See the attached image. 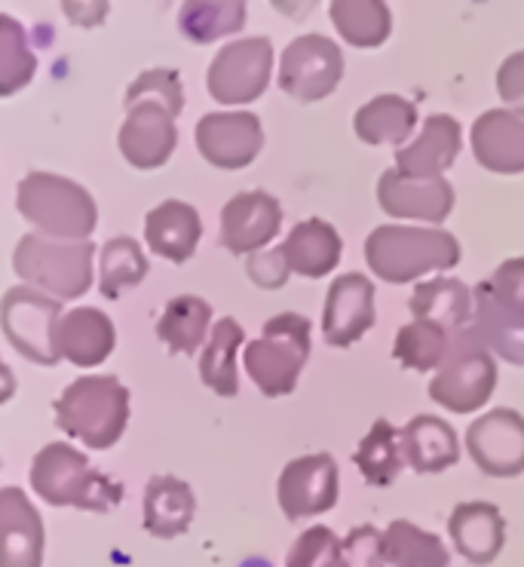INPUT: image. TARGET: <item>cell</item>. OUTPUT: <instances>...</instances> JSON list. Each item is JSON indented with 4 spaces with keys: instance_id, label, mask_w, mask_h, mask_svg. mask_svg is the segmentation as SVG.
Returning a JSON list of instances; mask_svg holds the SVG:
<instances>
[{
    "instance_id": "74e56055",
    "label": "cell",
    "mask_w": 524,
    "mask_h": 567,
    "mask_svg": "<svg viewBox=\"0 0 524 567\" xmlns=\"http://www.w3.org/2000/svg\"><path fill=\"white\" fill-rule=\"evenodd\" d=\"M246 25V3H184L178 28L191 43H212Z\"/></svg>"
},
{
    "instance_id": "f546056e",
    "label": "cell",
    "mask_w": 524,
    "mask_h": 567,
    "mask_svg": "<svg viewBox=\"0 0 524 567\" xmlns=\"http://www.w3.org/2000/svg\"><path fill=\"white\" fill-rule=\"evenodd\" d=\"M212 322L209 301L197 295H182L166 303L163 317L157 322L160 341L169 347V353H187L197 357V350L206 341V331Z\"/></svg>"
},
{
    "instance_id": "4fadbf2b",
    "label": "cell",
    "mask_w": 524,
    "mask_h": 567,
    "mask_svg": "<svg viewBox=\"0 0 524 567\" xmlns=\"http://www.w3.org/2000/svg\"><path fill=\"white\" fill-rule=\"evenodd\" d=\"M203 157L218 169H246L261 154V120L251 111H215L199 120L194 130Z\"/></svg>"
},
{
    "instance_id": "30bf717a",
    "label": "cell",
    "mask_w": 524,
    "mask_h": 567,
    "mask_svg": "<svg viewBox=\"0 0 524 567\" xmlns=\"http://www.w3.org/2000/svg\"><path fill=\"white\" fill-rule=\"evenodd\" d=\"M343 78L341 47L322 34H301L286 47L279 62V86L298 105H314L338 90Z\"/></svg>"
},
{
    "instance_id": "83f0119b",
    "label": "cell",
    "mask_w": 524,
    "mask_h": 567,
    "mask_svg": "<svg viewBox=\"0 0 524 567\" xmlns=\"http://www.w3.org/2000/svg\"><path fill=\"white\" fill-rule=\"evenodd\" d=\"M418 107L402 95H378L356 111L353 130L366 145H402L414 133Z\"/></svg>"
},
{
    "instance_id": "1f68e13d",
    "label": "cell",
    "mask_w": 524,
    "mask_h": 567,
    "mask_svg": "<svg viewBox=\"0 0 524 567\" xmlns=\"http://www.w3.org/2000/svg\"><path fill=\"white\" fill-rule=\"evenodd\" d=\"M472 313L503 322H524V258H512L472 291Z\"/></svg>"
},
{
    "instance_id": "d6986e66",
    "label": "cell",
    "mask_w": 524,
    "mask_h": 567,
    "mask_svg": "<svg viewBox=\"0 0 524 567\" xmlns=\"http://www.w3.org/2000/svg\"><path fill=\"white\" fill-rule=\"evenodd\" d=\"M475 163L497 175L524 172V117L512 111H485L472 123Z\"/></svg>"
},
{
    "instance_id": "8992f818",
    "label": "cell",
    "mask_w": 524,
    "mask_h": 567,
    "mask_svg": "<svg viewBox=\"0 0 524 567\" xmlns=\"http://www.w3.org/2000/svg\"><path fill=\"white\" fill-rule=\"evenodd\" d=\"M246 371L264 396H289L310 359V319L279 313L267 319L258 341L246 347Z\"/></svg>"
},
{
    "instance_id": "7bdbcfd3",
    "label": "cell",
    "mask_w": 524,
    "mask_h": 567,
    "mask_svg": "<svg viewBox=\"0 0 524 567\" xmlns=\"http://www.w3.org/2000/svg\"><path fill=\"white\" fill-rule=\"evenodd\" d=\"M249 277L255 286L261 289H282L286 279H289V265H286V255L282 249L270 251H255L249 255Z\"/></svg>"
},
{
    "instance_id": "9a60e30c",
    "label": "cell",
    "mask_w": 524,
    "mask_h": 567,
    "mask_svg": "<svg viewBox=\"0 0 524 567\" xmlns=\"http://www.w3.org/2000/svg\"><path fill=\"white\" fill-rule=\"evenodd\" d=\"M374 282L362 274H343L331 282L322 310V338L331 347H350L374 326Z\"/></svg>"
},
{
    "instance_id": "277c9868",
    "label": "cell",
    "mask_w": 524,
    "mask_h": 567,
    "mask_svg": "<svg viewBox=\"0 0 524 567\" xmlns=\"http://www.w3.org/2000/svg\"><path fill=\"white\" fill-rule=\"evenodd\" d=\"M31 488L53 506H78L86 513H107L123 501V488L105 473L92 470L86 454L65 442H50L31 463Z\"/></svg>"
},
{
    "instance_id": "f1b7e54d",
    "label": "cell",
    "mask_w": 524,
    "mask_h": 567,
    "mask_svg": "<svg viewBox=\"0 0 524 567\" xmlns=\"http://www.w3.org/2000/svg\"><path fill=\"white\" fill-rule=\"evenodd\" d=\"M246 341V331L234 317H224L212 326V338L199 357V378L222 399H234L239 393V374H236V353Z\"/></svg>"
},
{
    "instance_id": "ac0fdd59",
    "label": "cell",
    "mask_w": 524,
    "mask_h": 567,
    "mask_svg": "<svg viewBox=\"0 0 524 567\" xmlns=\"http://www.w3.org/2000/svg\"><path fill=\"white\" fill-rule=\"evenodd\" d=\"M47 530L22 488H0V567H43Z\"/></svg>"
},
{
    "instance_id": "f35d334b",
    "label": "cell",
    "mask_w": 524,
    "mask_h": 567,
    "mask_svg": "<svg viewBox=\"0 0 524 567\" xmlns=\"http://www.w3.org/2000/svg\"><path fill=\"white\" fill-rule=\"evenodd\" d=\"M286 567H341V540L322 525L307 528L291 546Z\"/></svg>"
},
{
    "instance_id": "603a6c76",
    "label": "cell",
    "mask_w": 524,
    "mask_h": 567,
    "mask_svg": "<svg viewBox=\"0 0 524 567\" xmlns=\"http://www.w3.org/2000/svg\"><path fill=\"white\" fill-rule=\"evenodd\" d=\"M145 237L151 251H157L160 258H166L172 265H184L197 251L203 221L191 203L166 199L145 215Z\"/></svg>"
},
{
    "instance_id": "7402d4cb",
    "label": "cell",
    "mask_w": 524,
    "mask_h": 567,
    "mask_svg": "<svg viewBox=\"0 0 524 567\" xmlns=\"http://www.w3.org/2000/svg\"><path fill=\"white\" fill-rule=\"evenodd\" d=\"M448 534L470 565H491L506 543V522L494 503H460L448 518Z\"/></svg>"
},
{
    "instance_id": "4316f807",
    "label": "cell",
    "mask_w": 524,
    "mask_h": 567,
    "mask_svg": "<svg viewBox=\"0 0 524 567\" xmlns=\"http://www.w3.org/2000/svg\"><path fill=\"white\" fill-rule=\"evenodd\" d=\"M408 307H411L414 319L433 322V326L451 331V334L472 326V291L466 282H460L454 277L420 282Z\"/></svg>"
},
{
    "instance_id": "d590c367",
    "label": "cell",
    "mask_w": 524,
    "mask_h": 567,
    "mask_svg": "<svg viewBox=\"0 0 524 567\" xmlns=\"http://www.w3.org/2000/svg\"><path fill=\"white\" fill-rule=\"evenodd\" d=\"M38 71V55L28 47V34L22 22L13 16L0 13V99L25 90Z\"/></svg>"
},
{
    "instance_id": "e575fe53",
    "label": "cell",
    "mask_w": 524,
    "mask_h": 567,
    "mask_svg": "<svg viewBox=\"0 0 524 567\" xmlns=\"http://www.w3.org/2000/svg\"><path fill=\"white\" fill-rule=\"evenodd\" d=\"M147 277V258L132 237L107 239L99 255V286L105 298H120Z\"/></svg>"
},
{
    "instance_id": "6da1fadb",
    "label": "cell",
    "mask_w": 524,
    "mask_h": 567,
    "mask_svg": "<svg viewBox=\"0 0 524 567\" xmlns=\"http://www.w3.org/2000/svg\"><path fill=\"white\" fill-rule=\"evenodd\" d=\"M184 111L178 71L151 68L126 90V120L120 126V154L135 169H157L178 145L175 120Z\"/></svg>"
},
{
    "instance_id": "484cf974",
    "label": "cell",
    "mask_w": 524,
    "mask_h": 567,
    "mask_svg": "<svg viewBox=\"0 0 524 567\" xmlns=\"http://www.w3.org/2000/svg\"><path fill=\"white\" fill-rule=\"evenodd\" d=\"M197 513V497L175 475H154L145 488V530L160 540L182 537Z\"/></svg>"
},
{
    "instance_id": "d6a6232c",
    "label": "cell",
    "mask_w": 524,
    "mask_h": 567,
    "mask_svg": "<svg viewBox=\"0 0 524 567\" xmlns=\"http://www.w3.org/2000/svg\"><path fill=\"white\" fill-rule=\"evenodd\" d=\"M359 473L368 485L374 488H387L393 485L395 475L402 473L405 466V454H402V433L395 430L390 421H374V426L368 430V435L359 442V449L353 454Z\"/></svg>"
},
{
    "instance_id": "5b68a950",
    "label": "cell",
    "mask_w": 524,
    "mask_h": 567,
    "mask_svg": "<svg viewBox=\"0 0 524 567\" xmlns=\"http://www.w3.org/2000/svg\"><path fill=\"white\" fill-rule=\"evenodd\" d=\"M16 206L50 239L83 243L99 225V209L86 187L50 172H28L16 190Z\"/></svg>"
},
{
    "instance_id": "5bb4252c",
    "label": "cell",
    "mask_w": 524,
    "mask_h": 567,
    "mask_svg": "<svg viewBox=\"0 0 524 567\" xmlns=\"http://www.w3.org/2000/svg\"><path fill=\"white\" fill-rule=\"evenodd\" d=\"M279 506L289 522L328 513L338 503V463L331 454H307L279 475Z\"/></svg>"
},
{
    "instance_id": "ee69618b",
    "label": "cell",
    "mask_w": 524,
    "mask_h": 567,
    "mask_svg": "<svg viewBox=\"0 0 524 567\" xmlns=\"http://www.w3.org/2000/svg\"><path fill=\"white\" fill-rule=\"evenodd\" d=\"M16 393V378H13V371H10V365L0 359V405L3 402H10Z\"/></svg>"
},
{
    "instance_id": "7a4b0ae2",
    "label": "cell",
    "mask_w": 524,
    "mask_h": 567,
    "mask_svg": "<svg viewBox=\"0 0 524 567\" xmlns=\"http://www.w3.org/2000/svg\"><path fill=\"white\" fill-rule=\"evenodd\" d=\"M130 423V390L111 374H86L68 383L55 399V426L74 435L86 449L105 451Z\"/></svg>"
},
{
    "instance_id": "44dd1931",
    "label": "cell",
    "mask_w": 524,
    "mask_h": 567,
    "mask_svg": "<svg viewBox=\"0 0 524 567\" xmlns=\"http://www.w3.org/2000/svg\"><path fill=\"white\" fill-rule=\"evenodd\" d=\"M117 343V331L107 313L95 307H74L71 313L62 317L59 331H55V347L59 357L74 362L80 369L102 365Z\"/></svg>"
},
{
    "instance_id": "ffe728a7",
    "label": "cell",
    "mask_w": 524,
    "mask_h": 567,
    "mask_svg": "<svg viewBox=\"0 0 524 567\" xmlns=\"http://www.w3.org/2000/svg\"><path fill=\"white\" fill-rule=\"evenodd\" d=\"M460 123L448 114H433L411 145L395 151V172L408 178H442L460 154Z\"/></svg>"
},
{
    "instance_id": "d4e9b609",
    "label": "cell",
    "mask_w": 524,
    "mask_h": 567,
    "mask_svg": "<svg viewBox=\"0 0 524 567\" xmlns=\"http://www.w3.org/2000/svg\"><path fill=\"white\" fill-rule=\"evenodd\" d=\"M405 463L420 475L442 473L460 461V442L454 426L433 414H418L402 430Z\"/></svg>"
},
{
    "instance_id": "7c38bea8",
    "label": "cell",
    "mask_w": 524,
    "mask_h": 567,
    "mask_svg": "<svg viewBox=\"0 0 524 567\" xmlns=\"http://www.w3.org/2000/svg\"><path fill=\"white\" fill-rule=\"evenodd\" d=\"M466 451L485 475L512 478L524 473V417L512 409L487 411L470 426Z\"/></svg>"
},
{
    "instance_id": "4dcf8cb0",
    "label": "cell",
    "mask_w": 524,
    "mask_h": 567,
    "mask_svg": "<svg viewBox=\"0 0 524 567\" xmlns=\"http://www.w3.org/2000/svg\"><path fill=\"white\" fill-rule=\"evenodd\" d=\"M380 549L383 561L393 567H448L445 543L439 540L430 530H420L414 522L399 518L390 528L380 534Z\"/></svg>"
},
{
    "instance_id": "9c48e42d",
    "label": "cell",
    "mask_w": 524,
    "mask_h": 567,
    "mask_svg": "<svg viewBox=\"0 0 524 567\" xmlns=\"http://www.w3.org/2000/svg\"><path fill=\"white\" fill-rule=\"evenodd\" d=\"M59 322H62V301H53L50 295L31 286H13L0 301V329L7 341L13 343L19 357L38 365H55L62 359L55 347Z\"/></svg>"
},
{
    "instance_id": "836d02e7",
    "label": "cell",
    "mask_w": 524,
    "mask_h": 567,
    "mask_svg": "<svg viewBox=\"0 0 524 567\" xmlns=\"http://www.w3.org/2000/svg\"><path fill=\"white\" fill-rule=\"evenodd\" d=\"M328 16L341 38L353 47H380L393 28V16L380 0H335Z\"/></svg>"
},
{
    "instance_id": "cb8c5ba5",
    "label": "cell",
    "mask_w": 524,
    "mask_h": 567,
    "mask_svg": "<svg viewBox=\"0 0 524 567\" xmlns=\"http://www.w3.org/2000/svg\"><path fill=\"white\" fill-rule=\"evenodd\" d=\"M279 249L286 255L289 274L319 279L328 277L335 267L341 265L343 243L338 237V230L328 225V221H322V218H307L301 225L291 227V234Z\"/></svg>"
},
{
    "instance_id": "8d00e7d4",
    "label": "cell",
    "mask_w": 524,
    "mask_h": 567,
    "mask_svg": "<svg viewBox=\"0 0 524 567\" xmlns=\"http://www.w3.org/2000/svg\"><path fill=\"white\" fill-rule=\"evenodd\" d=\"M451 338H454L451 331L414 319L411 326H402L395 334L393 357L411 371H433L445 362Z\"/></svg>"
},
{
    "instance_id": "3957f363",
    "label": "cell",
    "mask_w": 524,
    "mask_h": 567,
    "mask_svg": "<svg viewBox=\"0 0 524 567\" xmlns=\"http://www.w3.org/2000/svg\"><path fill=\"white\" fill-rule=\"evenodd\" d=\"M366 261L383 282H411L460 265V243L439 227L383 225L366 239Z\"/></svg>"
},
{
    "instance_id": "8fae6325",
    "label": "cell",
    "mask_w": 524,
    "mask_h": 567,
    "mask_svg": "<svg viewBox=\"0 0 524 567\" xmlns=\"http://www.w3.org/2000/svg\"><path fill=\"white\" fill-rule=\"evenodd\" d=\"M274 71V43L246 38L227 43L209 65V93L218 105H249L264 95Z\"/></svg>"
},
{
    "instance_id": "e0dca14e",
    "label": "cell",
    "mask_w": 524,
    "mask_h": 567,
    "mask_svg": "<svg viewBox=\"0 0 524 567\" xmlns=\"http://www.w3.org/2000/svg\"><path fill=\"white\" fill-rule=\"evenodd\" d=\"M378 203L393 218L442 225L454 209V187L448 185V178H408L387 169L378 182Z\"/></svg>"
},
{
    "instance_id": "52a82bcc",
    "label": "cell",
    "mask_w": 524,
    "mask_h": 567,
    "mask_svg": "<svg viewBox=\"0 0 524 567\" xmlns=\"http://www.w3.org/2000/svg\"><path fill=\"white\" fill-rule=\"evenodd\" d=\"M92 261H95V246L90 239L65 243V239H50L40 234H28L19 239L13 255L19 277L62 301L90 291Z\"/></svg>"
},
{
    "instance_id": "ab89813d",
    "label": "cell",
    "mask_w": 524,
    "mask_h": 567,
    "mask_svg": "<svg viewBox=\"0 0 524 567\" xmlns=\"http://www.w3.org/2000/svg\"><path fill=\"white\" fill-rule=\"evenodd\" d=\"M472 331L491 353H497L512 365H524V322H503L472 313Z\"/></svg>"
},
{
    "instance_id": "60d3db41",
    "label": "cell",
    "mask_w": 524,
    "mask_h": 567,
    "mask_svg": "<svg viewBox=\"0 0 524 567\" xmlns=\"http://www.w3.org/2000/svg\"><path fill=\"white\" fill-rule=\"evenodd\" d=\"M341 567H387L380 549V530L371 525L350 530L341 540Z\"/></svg>"
},
{
    "instance_id": "ba28073f",
    "label": "cell",
    "mask_w": 524,
    "mask_h": 567,
    "mask_svg": "<svg viewBox=\"0 0 524 567\" xmlns=\"http://www.w3.org/2000/svg\"><path fill=\"white\" fill-rule=\"evenodd\" d=\"M494 386H497V362L491 350L479 341L472 326L458 331L451 338L445 362L435 369V378L430 381V399L454 414H470L485 405Z\"/></svg>"
},
{
    "instance_id": "2e32d148",
    "label": "cell",
    "mask_w": 524,
    "mask_h": 567,
    "mask_svg": "<svg viewBox=\"0 0 524 567\" xmlns=\"http://www.w3.org/2000/svg\"><path fill=\"white\" fill-rule=\"evenodd\" d=\"M282 227V209L264 190H243L222 209V246L234 255H255Z\"/></svg>"
},
{
    "instance_id": "b9f144b4",
    "label": "cell",
    "mask_w": 524,
    "mask_h": 567,
    "mask_svg": "<svg viewBox=\"0 0 524 567\" xmlns=\"http://www.w3.org/2000/svg\"><path fill=\"white\" fill-rule=\"evenodd\" d=\"M497 93L512 114L524 117V50L512 53L497 71Z\"/></svg>"
}]
</instances>
